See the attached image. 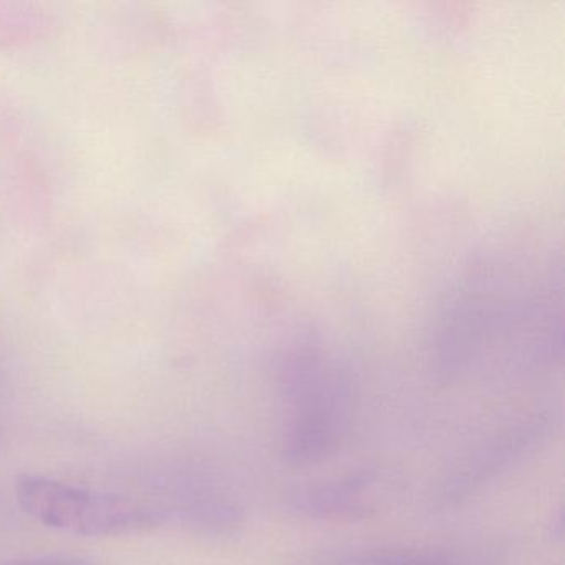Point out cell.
<instances>
[{"label":"cell","instance_id":"cell-1","mask_svg":"<svg viewBox=\"0 0 565 565\" xmlns=\"http://www.w3.org/2000/svg\"><path fill=\"white\" fill-rule=\"evenodd\" d=\"M15 495L22 511L45 527L85 537L134 534L160 522V512L141 502L88 491L45 476H19Z\"/></svg>","mask_w":565,"mask_h":565},{"label":"cell","instance_id":"cell-2","mask_svg":"<svg viewBox=\"0 0 565 565\" xmlns=\"http://www.w3.org/2000/svg\"><path fill=\"white\" fill-rule=\"evenodd\" d=\"M369 482L366 476H352L335 484L302 489L290 498V508L299 514L317 519L365 514L362 494Z\"/></svg>","mask_w":565,"mask_h":565},{"label":"cell","instance_id":"cell-3","mask_svg":"<svg viewBox=\"0 0 565 565\" xmlns=\"http://www.w3.org/2000/svg\"><path fill=\"white\" fill-rule=\"evenodd\" d=\"M335 565H449L448 557L438 552H380V554L356 555L339 561Z\"/></svg>","mask_w":565,"mask_h":565},{"label":"cell","instance_id":"cell-4","mask_svg":"<svg viewBox=\"0 0 565 565\" xmlns=\"http://www.w3.org/2000/svg\"><path fill=\"white\" fill-rule=\"evenodd\" d=\"M9 565H97L94 562L77 557H39L28 561L12 562Z\"/></svg>","mask_w":565,"mask_h":565}]
</instances>
